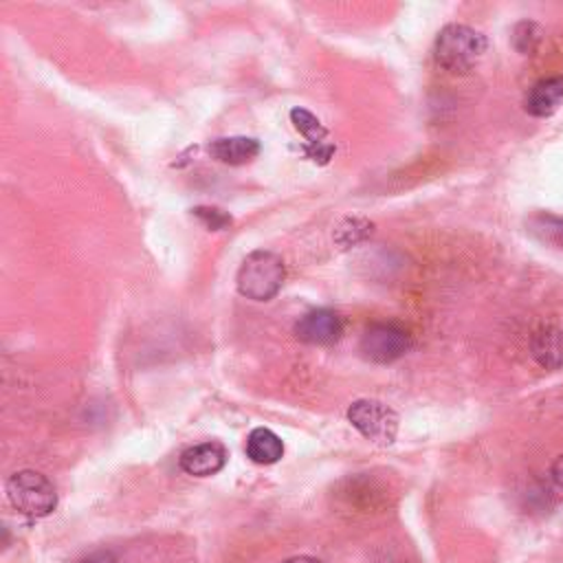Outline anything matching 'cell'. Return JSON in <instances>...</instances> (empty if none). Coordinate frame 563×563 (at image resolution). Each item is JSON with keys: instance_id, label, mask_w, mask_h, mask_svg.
<instances>
[{"instance_id": "obj_10", "label": "cell", "mask_w": 563, "mask_h": 563, "mask_svg": "<svg viewBox=\"0 0 563 563\" xmlns=\"http://www.w3.org/2000/svg\"><path fill=\"white\" fill-rule=\"evenodd\" d=\"M534 361L543 369H559L563 365V330L556 325H541L530 341Z\"/></svg>"}, {"instance_id": "obj_1", "label": "cell", "mask_w": 563, "mask_h": 563, "mask_svg": "<svg viewBox=\"0 0 563 563\" xmlns=\"http://www.w3.org/2000/svg\"><path fill=\"white\" fill-rule=\"evenodd\" d=\"M486 37L466 24H446L433 44V57L440 68L464 75L477 66L486 53Z\"/></svg>"}, {"instance_id": "obj_6", "label": "cell", "mask_w": 563, "mask_h": 563, "mask_svg": "<svg viewBox=\"0 0 563 563\" xmlns=\"http://www.w3.org/2000/svg\"><path fill=\"white\" fill-rule=\"evenodd\" d=\"M295 334L299 341L310 345H332L343 334V321L334 310L317 308L299 317L295 323Z\"/></svg>"}, {"instance_id": "obj_18", "label": "cell", "mask_w": 563, "mask_h": 563, "mask_svg": "<svg viewBox=\"0 0 563 563\" xmlns=\"http://www.w3.org/2000/svg\"><path fill=\"white\" fill-rule=\"evenodd\" d=\"M284 563H321V561H319V559H314V556H306V554H301V556L286 559Z\"/></svg>"}, {"instance_id": "obj_13", "label": "cell", "mask_w": 563, "mask_h": 563, "mask_svg": "<svg viewBox=\"0 0 563 563\" xmlns=\"http://www.w3.org/2000/svg\"><path fill=\"white\" fill-rule=\"evenodd\" d=\"M530 231L545 244H552L563 251V218L539 213L530 220Z\"/></svg>"}, {"instance_id": "obj_3", "label": "cell", "mask_w": 563, "mask_h": 563, "mask_svg": "<svg viewBox=\"0 0 563 563\" xmlns=\"http://www.w3.org/2000/svg\"><path fill=\"white\" fill-rule=\"evenodd\" d=\"M4 490L9 504L31 519L48 517L57 508V490L53 482L37 471L26 468L13 473L7 479Z\"/></svg>"}, {"instance_id": "obj_8", "label": "cell", "mask_w": 563, "mask_h": 563, "mask_svg": "<svg viewBox=\"0 0 563 563\" xmlns=\"http://www.w3.org/2000/svg\"><path fill=\"white\" fill-rule=\"evenodd\" d=\"M290 121L295 130L306 139V152L310 154V158L319 163H328L334 147L332 143H328V130L321 125V121L306 108H292Z\"/></svg>"}, {"instance_id": "obj_4", "label": "cell", "mask_w": 563, "mask_h": 563, "mask_svg": "<svg viewBox=\"0 0 563 563\" xmlns=\"http://www.w3.org/2000/svg\"><path fill=\"white\" fill-rule=\"evenodd\" d=\"M350 424L374 444H391L398 433V413L380 400L358 398L347 407Z\"/></svg>"}, {"instance_id": "obj_17", "label": "cell", "mask_w": 563, "mask_h": 563, "mask_svg": "<svg viewBox=\"0 0 563 563\" xmlns=\"http://www.w3.org/2000/svg\"><path fill=\"white\" fill-rule=\"evenodd\" d=\"M81 563H117V561H114V556L110 552H92Z\"/></svg>"}, {"instance_id": "obj_5", "label": "cell", "mask_w": 563, "mask_h": 563, "mask_svg": "<svg viewBox=\"0 0 563 563\" xmlns=\"http://www.w3.org/2000/svg\"><path fill=\"white\" fill-rule=\"evenodd\" d=\"M361 352L372 363H394L411 347V336L396 323H372L361 336Z\"/></svg>"}, {"instance_id": "obj_11", "label": "cell", "mask_w": 563, "mask_h": 563, "mask_svg": "<svg viewBox=\"0 0 563 563\" xmlns=\"http://www.w3.org/2000/svg\"><path fill=\"white\" fill-rule=\"evenodd\" d=\"M260 150V141L251 136H222L209 143V154L224 165H246Z\"/></svg>"}, {"instance_id": "obj_16", "label": "cell", "mask_w": 563, "mask_h": 563, "mask_svg": "<svg viewBox=\"0 0 563 563\" xmlns=\"http://www.w3.org/2000/svg\"><path fill=\"white\" fill-rule=\"evenodd\" d=\"M550 475H552V482L563 490V455H559V457L552 462Z\"/></svg>"}, {"instance_id": "obj_14", "label": "cell", "mask_w": 563, "mask_h": 563, "mask_svg": "<svg viewBox=\"0 0 563 563\" xmlns=\"http://www.w3.org/2000/svg\"><path fill=\"white\" fill-rule=\"evenodd\" d=\"M541 42V29L534 22H519L512 31V44L521 55H530Z\"/></svg>"}, {"instance_id": "obj_15", "label": "cell", "mask_w": 563, "mask_h": 563, "mask_svg": "<svg viewBox=\"0 0 563 563\" xmlns=\"http://www.w3.org/2000/svg\"><path fill=\"white\" fill-rule=\"evenodd\" d=\"M194 216L200 218L205 222V227L211 231H220L231 224V216L218 207H196Z\"/></svg>"}, {"instance_id": "obj_2", "label": "cell", "mask_w": 563, "mask_h": 563, "mask_svg": "<svg viewBox=\"0 0 563 563\" xmlns=\"http://www.w3.org/2000/svg\"><path fill=\"white\" fill-rule=\"evenodd\" d=\"M286 277V268L279 255L273 251H253L249 253L235 275L238 292L253 301H268L273 299Z\"/></svg>"}, {"instance_id": "obj_12", "label": "cell", "mask_w": 563, "mask_h": 563, "mask_svg": "<svg viewBox=\"0 0 563 563\" xmlns=\"http://www.w3.org/2000/svg\"><path fill=\"white\" fill-rule=\"evenodd\" d=\"M244 451L255 464H275L284 455V442L275 431L266 427H255L246 435Z\"/></svg>"}, {"instance_id": "obj_9", "label": "cell", "mask_w": 563, "mask_h": 563, "mask_svg": "<svg viewBox=\"0 0 563 563\" xmlns=\"http://www.w3.org/2000/svg\"><path fill=\"white\" fill-rule=\"evenodd\" d=\"M563 106V77L550 75L541 77L530 86L523 99V110L532 117L545 119L552 117Z\"/></svg>"}, {"instance_id": "obj_7", "label": "cell", "mask_w": 563, "mask_h": 563, "mask_svg": "<svg viewBox=\"0 0 563 563\" xmlns=\"http://www.w3.org/2000/svg\"><path fill=\"white\" fill-rule=\"evenodd\" d=\"M227 457H229L227 449L220 442L209 440V442H200L185 449L180 453V468L194 477H209L224 468Z\"/></svg>"}]
</instances>
